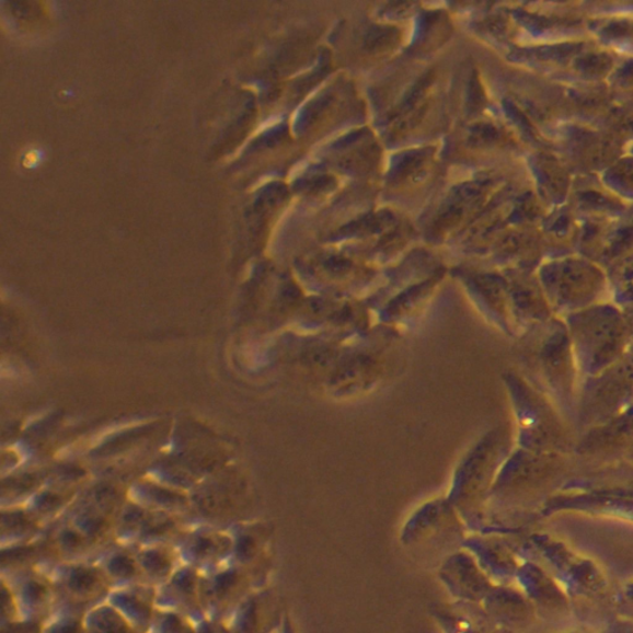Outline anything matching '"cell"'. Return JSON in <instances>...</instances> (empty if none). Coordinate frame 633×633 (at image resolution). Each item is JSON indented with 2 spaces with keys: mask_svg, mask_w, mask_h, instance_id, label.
I'll use <instances>...</instances> for the list:
<instances>
[{
  "mask_svg": "<svg viewBox=\"0 0 633 633\" xmlns=\"http://www.w3.org/2000/svg\"><path fill=\"white\" fill-rule=\"evenodd\" d=\"M44 157L43 150H31L24 157V166L27 169H35L42 164Z\"/></svg>",
  "mask_w": 633,
  "mask_h": 633,
  "instance_id": "obj_1",
  "label": "cell"
}]
</instances>
